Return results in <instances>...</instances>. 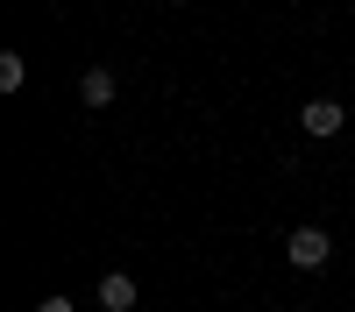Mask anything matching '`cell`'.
<instances>
[{"label":"cell","instance_id":"cell-1","mask_svg":"<svg viewBox=\"0 0 355 312\" xmlns=\"http://www.w3.org/2000/svg\"><path fill=\"white\" fill-rule=\"evenodd\" d=\"M284 255H291V263H299V270H320V263H327V255H334V241H327V227H291Z\"/></svg>","mask_w":355,"mask_h":312},{"label":"cell","instance_id":"cell-2","mask_svg":"<svg viewBox=\"0 0 355 312\" xmlns=\"http://www.w3.org/2000/svg\"><path fill=\"white\" fill-rule=\"evenodd\" d=\"M299 128H306V135H341V128H348V107H341V100H306Z\"/></svg>","mask_w":355,"mask_h":312},{"label":"cell","instance_id":"cell-3","mask_svg":"<svg viewBox=\"0 0 355 312\" xmlns=\"http://www.w3.org/2000/svg\"><path fill=\"white\" fill-rule=\"evenodd\" d=\"M100 312H135V277H128V270H114V277L100 284Z\"/></svg>","mask_w":355,"mask_h":312},{"label":"cell","instance_id":"cell-4","mask_svg":"<svg viewBox=\"0 0 355 312\" xmlns=\"http://www.w3.org/2000/svg\"><path fill=\"white\" fill-rule=\"evenodd\" d=\"M114 85H121V78H114L107 64H93V71L78 78V100H85V107H107V100H114Z\"/></svg>","mask_w":355,"mask_h":312},{"label":"cell","instance_id":"cell-5","mask_svg":"<svg viewBox=\"0 0 355 312\" xmlns=\"http://www.w3.org/2000/svg\"><path fill=\"white\" fill-rule=\"evenodd\" d=\"M28 85V64H21V50H8L0 57V93H21Z\"/></svg>","mask_w":355,"mask_h":312},{"label":"cell","instance_id":"cell-6","mask_svg":"<svg viewBox=\"0 0 355 312\" xmlns=\"http://www.w3.org/2000/svg\"><path fill=\"white\" fill-rule=\"evenodd\" d=\"M36 312H78V305H71V298H43Z\"/></svg>","mask_w":355,"mask_h":312}]
</instances>
